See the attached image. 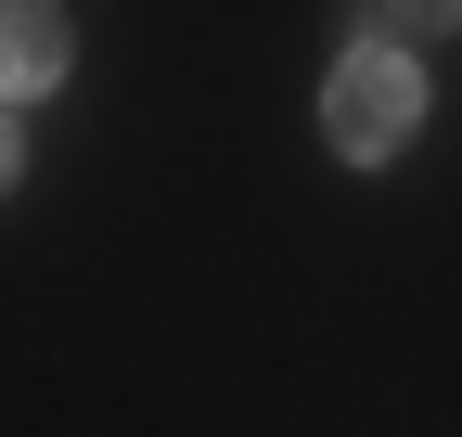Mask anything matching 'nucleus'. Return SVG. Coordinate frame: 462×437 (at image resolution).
<instances>
[{
  "instance_id": "f257e3e1",
  "label": "nucleus",
  "mask_w": 462,
  "mask_h": 437,
  "mask_svg": "<svg viewBox=\"0 0 462 437\" xmlns=\"http://www.w3.org/2000/svg\"><path fill=\"white\" fill-rule=\"evenodd\" d=\"M321 129H334V154H346V168H385V154L424 129V78H411V51L360 39V51L321 78Z\"/></svg>"
},
{
  "instance_id": "f03ea898",
  "label": "nucleus",
  "mask_w": 462,
  "mask_h": 437,
  "mask_svg": "<svg viewBox=\"0 0 462 437\" xmlns=\"http://www.w3.org/2000/svg\"><path fill=\"white\" fill-rule=\"evenodd\" d=\"M78 65V39H65V14H39V0H14L0 14V103H26V90H51Z\"/></svg>"
},
{
  "instance_id": "7ed1b4c3",
  "label": "nucleus",
  "mask_w": 462,
  "mask_h": 437,
  "mask_svg": "<svg viewBox=\"0 0 462 437\" xmlns=\"http://www.w3.org/2000/svg\"><path fill=\"white\" fill-rule=\"evenodd\" d=\"M14 168H26V142H14V103H0V181H14Z\"/></svg>"
}]
</instances>
